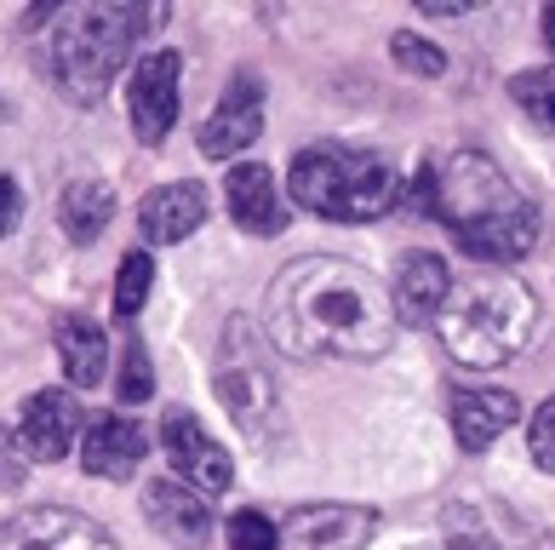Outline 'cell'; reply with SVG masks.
I'll list each match as a JSON object with an SVG mask.
<instances>
[{"label":"cell","mask_w":555,"mask_h":550,"mask_svg":"<svg viewBox=\"0 0 555 550\" xmlns=\"http://www.w3.org/2000/svg\"><path fill=\"white\" fill-rule=\"evenodd\" d=\"M270 338L286 356H344L373 361L396 344V310L361 264L349 258H293L270 287Z\"/></svg>","instance_id":"6da1fadb"},{"label":"cell","mask_w":555,"mask_h":550,"mask_svg":"<svg viewBox=\"0 0 555 550\" xmlns=\"http://www.w3.org/2000/svg\"><path fill=\"white\" fill-rule=\"evenodd\" d=\"M436 218L481 264H516L539 247V207L481 150H459L436 172Z\"/></svg>","instance_id":"7a4b0ae2"},{"label":"cell","mask_w":555,"mask_h":550,"mask_svg":"<svg viewBox=\"0 0 555 550\" xmlns=\"http://www.w3.org/2000/svg\"><path fill=\"white\" fill-rule=\"evenodd\" d=\"M436 333L452 361L464 367H504L521 356L539 333V298L509 276H476L452 281V293L436 316Z\"/></svg>","instance_id":"3957f363"},{"label":"cell","mask_w":555,"mask_h":550,"mask_svg":"<svg viewBox=\"0 0 555 550\" xmlns=\"http://www.w3.org/2000/svg\"><path fill=\"white\" fill-rule=\"evenodd\" d=\"M150 12L138 7H69L52 17V40H47V69L64 87L69 104H98L109 92V80L120 75L127 52L138 47Z\"/></svg>","instance_id":"277c9868"},{"label":"cell","mask_w":555,"mask_h":550,"mask_svg":"<svg viewBox=\"0 0 555 550\" xmlns=\"http://www.w3.org/2000/svg\"><path fill=\"white\" fill-rule=\"evenodd\" d=\"M286 190H293L304 213L338 218V223L384 218L401 201V183L389 172V161H378L373 150H349V144H315V150L293 155Z\"/></svg>","instance_id":"5b68a950"},{"label":"cell","mask_w":555,"mask_h":550,"mask_svg":"<svg viewBox=\"0 0 555 550\" xmlns=\"http://www.w3.org/2000/svg\"><path fill=\"white\" fill-rule=\"evenodd\" d=\"M212 391L223 401V413L235 419V431L246 436L263 453V447H275L281 436V384H275V367H270V350H263V338L253 321L230 316L223 321V338H218V361H212Z\"/></svg>","instance_id":"8992f818"},{"label":"cell","mask_w":555,"mask_h":550,"mask_svg":"<svg viewBox=\"0 0 555 550\" xmlns=\"http://www.w3.org/2000/svg\"><path fill=\"white\" fill-rule=\"evenodd\" d=\"M178 75H183V57L172 47L138 57L132 87H127V115H132L138 144H167V132L178 120Z\"/></svg>","instance_id":"52a82bcc"},{"label":"cell","mask_w":555,"mask_h":550,"mask_svg":"<svg viewBox=\"0 0 555 550\" xmlns=\"http://www.w3.org/2000/svg\"><path fill=\"white\" fill-rule=\"evenodd\" d=\"M0 550H120L104 527L64 504H40L0 522Z\"/></svg>","instance_id":"ba28073f"},{"label":"cell","mask_w":555,"mask_h":550,"mask_svg":"<svg viewBox=\"0 0 555 550\" xmlns=\"http://www.w3.org/2000/svg\"><path fill=\"white\" fill-rule=\"evenodd\" d=\"M160 447H167V459L183 476V487H195V494H223V487L235 482L230 453L201 431V419L190 413V407H172V413L160 419Z\"/></svg>","instance_id":"9c48e42d"},{"label":"cell","mask_w":555,"mask_h":550,"mask_svg":"<svg viewBox=\"0 0 555 550\" xmlns=\"http://www.w3.org/2000/svg\"><path fill=\"white\" fill-rule=\"evenodd\" d=\"M452 293V270L441 253H401L396 258V281H389V310H396V328L406 321V328H436L441 304Z\"/></svg>","instance_id":"30bf717a"},{"label":"cell","mask_w":555,"mask_h":550,"mask_svg":"<svg viewBox=\"0 0 555 550\" xmlns=\"http://www.w3.org/2000/svg\"><path fill=\"white\" fill-rule=\"evenodd\" d=\"M258 132H263V87L253 75H235L223 87V104L201 120V155L235 161L246 144H258Z\"/></svg>","instance_id":"8fae6325"},{"label":"cell","mask_w":555,"mask_h":550,"mask_svg":"<svg viewBox=\"0 0 555 550\" xmlns=\"http://www.w3.org/2000/svg\"><path fill=\"white\" fill-rule=\"evenodd\" d=\"M516 419H521V396L516 391H499V384L452 391V436H459L464 453H487Z\"/></svg>","instance_id":"7c38bea8"},{"label":"cell","mask_w":555,"mask_h":550,"mask_svg":"<svg viewBox=\"0 0 555 550\" xmlns=\"http://www.w3.org/2000/svg\"><path fill=\"white\" fill-rule=\"evenodd\" d=\"M75 431H80V401L69 391H35L24 401V413H17V442L40 464L64 459L75 447Z\"/></svg>","instance_id":"4fadbf2b"},{"label":"cell","mask_w":555,"mask_h":550,"mask_svg":"<svg viewBox=\"0 0 555 550\" xmlns=\"http://www.w3.org/2000/svg\"><path fill=\"white\" fill-rule=\"evenodd\" d=\"M373 534H378V511H361V504H304L286 522L293 550H366Z\"/></svg>","instance_id":"5bb4252c"},{"label":"cell","mask_w":555,"mask_h":550,"mask_svg":"<svg viewBox=\"0 0 555 550\" xmlns=\"http://www.w3.org/2000/svg\"><path fill=\"white\" fill-rule=\"evenodd\" d=\"M223 201H230V218L246 235H281L286 230V201L275 190V172L263 161H241L223 178Z\"/></svg>","instance_id":"9a60e30c"},{"label":"cell","mask_w":555,"mask_h":550,"mask_svg":"<svg viewBox=\"0 0 555 550\" xmlns=\"http://www.w3.org/2000/svg\"><path fill=\"white\" fill-rule=\"evenodd\" d=\"M143 516H150L155 534L172 539L178 550H201L207 534H212L207 499H201L195 487H183V482H150L143 487Z\"/></svg>","instance_id":"2e32d148"},{"label":"cell","mask_w":555,"mask_h":550,"mask_svg":"<svg viewBox=\"0 0 555 550\" xmlns=\"http://www.w3.org/2000/svg\"><path fill=\"white\" fill-rule=\"evenodd\" d=\"M207 223V190L201 183H160V190L138 207V230L155 247H178Z\"/></svg>","instance_id":"e0dca14e"},{"label":"cell","mask_w":555,"mask_h":550,"mask_svg":"<svg viewBox=\"0 0 555 550\" xmlns=\"http://www.w3.org/2000/svg\"><path fill=\"white\" fill-rule=\"evenodd\" d=\"M143 453H150V442H143V431H138L132 419L98 413V419L87 424V447H80V459H87L92 476H104V482H132L138 464H143Z\"/></svg>","instance_id":"ac0fdd59"},{"label":"cell","mask_w":555,"mask_h":550,"mask_svg":"<svg viewBox=\"0 0 555 550\" xmlns=\"http://www.w3.org/2000/svg\"><path fill=\"white\" fill-rule=\"evenodd\" d=\"M57 361H64V373L75 391H92L98 379H104V367H109V338L104 328H98L92 316H57Z\"/></svg>","instance_id":"d6986e66"},{"label":"cell","mask_w":555,"mask_h":550,"mask_svg":"<svg viewBox=\"0 0 555 550\" xmlns=\"http://www.w3.org/2000/svg\"><path fill=\"white\" fill-rule=\"evenodd\" d=\"M57 218H64L69 241H98L115 218V190L109 183H92V178H75L64 201H57Z\"/></svg>","instance_id":"ffe728a7"},{"label":"cell","mask_w":555,"mask_h":550,"mask_svg":"<svg viewBox=\"0 0 555 550\" xmlns=\"http://www.w3.org/2000/svg\"><path fill=\"white\" fill-rule=\"evenodd\" d=\"M150 287H155V258L143 247H132L127 258H120V270H115V316L132 321L143 304H150Z\"/></svg>","instance_id":"44dd1931"},{"label":"cell","mask_w":555,"mask_h":550,"mask_svg":"<svg viewBox=\"0 0 555 550\" xmlns=\"http://www.w3.org/2000/svg\"><path fill=\"white\" fill-rule=\"evenodd\" d=\"M509 98L539 120L544 132H555V64H544V69H521L516 80H509Z\"/></svg>","instance_id":"7402d4cb"},{"label":"cell","mask_w":555,"mask_h":550,"mask_svg":"<svg viewBox=\"0 0 555 550\" xmlns=\"http://www.w3.org/2000/svg\"><path fill=\"white\" fill-rule=\"evenodd\" d=\"M150 391H155L150 350H143V338L132 333V338H127V350H120V379H115V396L132 407V401H150Z\"/></svg>","instance_id":"603a6c76"},{"label":"cell","mask_w":555,"mask_h":550,"mask_svg":"<svg viewBox=\"0 0 555 550\" xmlns=\"http://www.w3.org/2000/svg\"><path fill=\"white\" fill-rule=\"evenodd\" d=\"M230 550H281V527L263 511H235L230 516Z\"/></svg>","instance_id":"cb8c5ba5"},{"label":"cell","mask_w":555,"mask_h":550,"mask_svg":"<svg viewBox=\"0 0 555 550\" xmlns=\"http://www.w3.org/2000/svg\"><path fill=\"white\" fill-rule=\"evenodd\" d=\"M389 52H396V64H401V69H413V75H441V69H447V52H441V47H429V40H418L413 29L389 35Z\"/></svg>","instance_id":"d4e9b609"},{"label":"cell","mask_w":555,"mask_h":550,"mask_svg":"<svg viewBox=\"0 0 555 550\" xmlns=\"http://www.w3.org/2000/svg\"><path fill=\"white\" fill-rule=\"evenodd\" d=\"M527 447H532V464L555 476V396L539 407V413L527 419Z\"/></svg>","instance_id":"484cf974"},{"label":"cell","mask_w":555,"mask_h":550,"mask_svg":"<svg viewBox=\"0 0 555 550\" xmlns=\"http://www.w3.org/2000/svg\"><path fill=\"white\" fill-rule=\"evenodd\" d=\"M17 482H24V453H17V436L0 424V494L17 487Z\"/></svg>","instance_id":"4316f807"},{"label":"cell","mask_w":555,"mask_h":550,"mask_svg":"<svg viewBox=\"0 0 555 550\" xmlns=\"http://www.w3.org/2000/svg\"><path fill=\"white\" fill-rule=\"evenodd\" d=\"M17 223H24V190L17 178H0V235H12Z\"/></svg>","instance_id":"83f0119b"},{"label":"cell","mask_w":555,"mask_h":550,"mask_svg":"<svg viewBox=\"0 0 555 550\" xmlns=\"http://www.w3.org/2000/svg\"><path fill=\"white\" fill-rule=\"evenodd\" d=\"M424 12L429 17H459V12H469V0H424Z\"/></svg>","instance_id":"f1b7e54d"},{"label":"cell","mask_w":555,"mask_h":550,"mask_svg":"<svg viewBox=\"0 0 555 550\" xmlns=\"http://www.w3.org/2000/svg\"><path fill=\"white\" fill-rule=\"evenodd\" d=\"M544 40H550V52H555V7H544Z\"/></svg>","instance_id":"f546056e"},{"label":"cell","mask_w":555,"mask_h":550,"mask_svg":"<svg viewBox=\"0 0 555 550\" xmlns=\"http://www.w3.org/2000/svg\"><path fill=\"white\" fill-rule=\"evenodd\" d=\"M539 550H555V545H539Z\"/></svg>","instance_id":"4dcf8cb0"}]
</instances>
